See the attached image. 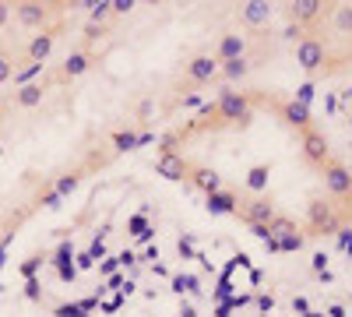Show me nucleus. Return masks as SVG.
<instances>
[]
</instances>
